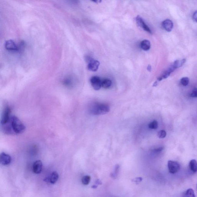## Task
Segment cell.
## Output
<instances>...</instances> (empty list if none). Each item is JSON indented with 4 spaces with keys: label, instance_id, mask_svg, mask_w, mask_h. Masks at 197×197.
Returning a JSON list of instances; mask_svg holds the SVG:
<instances>
[{
    "label": "cell",
    "instance_id": "cell-1",
    "mask_svg": "<svg viewBox=\"0 0 197 197\" xmlns=\"http://www.w3.org/2000/svg\"><path fill=\"white\" fill-rule=\"evenodd\" d=\"M90 111L94 115H103L109 112L110 107L108 104L96 103L91 106Z\"/></svg>",
    "mask_w": 197,
    "mask_h": 197
},
{
    "label": "cell",
    "instance_id": "cell-2",
    "mask_svg": "<svg viewBox=\"0 0 197 197\" xmlns=\"http://www.w3.org/2000/svg\"><path fill=\"white\" fill-rule=\"evenodd\" d=\"M11 124L14 134H21L25 130L24 124L16 116H12Z\"/></svg>",
    "mask_w": 197,
    "mask_h": 197
},
{
    "label": "cell",
    "instance_id": "cell-3",
    "mask_svg": "<svg viewBox=\"0 0 197 197\" xmlns=\"http://www.w3.org/2000/svg\"><path fill=\"white\" fill-rule=\"evenodd\" d=\"M11 110L9 106L7 105L4 108L3 111L1 119V126L8 124L11 121Z\"/></svg>",
    "mask_w": 197,
    "mask_h": 197
},
{
    "label": "cell",
    "instance_id": "cell-4",
    "mask_svg": "<svg viewBox=\"0 0 197 197\" xmlns=\"http://www.w3.org/2000/svg\"><path fill=\"white\" fill-rule=\"evenodd\" d=\"M168 166L169 172L172 174L177 173L180 169V165L179 163L173 161H169Z\"/></svg>",
    "mask_w": 197,
    "mask_h": 197
},
{
    "label": "cell",
    "instance_id": "cell-5",
    "mask_svg": "<svg viewBox=\"0 0 197 197\" xmlns=\"http://www.w3.org/2000/svg\"><path fill=\"white\" fill-rule=\"evenodd\" d=\"M90 82L92 87L95 90H98L102 87V81L99 77H92L90 79Z\"/></svg>",
    "mask_w": 197,
    "mask_h": 197
},
{
    "label": "cell",
    "instance_id": "cell-6",
    "mask_svg": "<svg viewBox=\"0 0 197 197\" xmlns=\"http://www.w3.org/2000/svg\"><path fill=\"white\" fill-rule=\"evenodd\" d=\"M136 21L139 26L141 27L142 28L147 32L150 33V34H152V31L150 27L148 26L145 23L143 18L140 16H138L136 17Z\"/></svg>",
    "mask_w": 197,
    "mask_h": 197
},
{
    "label": "cell",
    "instance_id": "cell-7",
    "mask_svg": "<svg viewBox=\"0 0 197 197\" xmlns=\"http://www.w3.org/2000/svg\"><path fill=\"white\" fill-rule=\"evenodd\" d=\"M12 158L11 156L5 153H1L0 156V162L4 166L9 165L11 163Z\"/></svg>",
    "mask_w": 197,
    "mask_h": 197
},
{
    "label": "cell",
    "instance_id": "cell-8",
    "mask_svg": "<svg viewBox=\"0 0 197 197\" xmlns=\"http://www.w3.org/2000/svg\"><path fill=\"white\" fill-rule=\"evenodd\" d=\"M100 63L98 60L91 59L88 66V70L92 72H95L98 71Z\"/></svg>",
    "mask_w": 197,
    "mask_h": 197
},
{
    "label": "cell",
    "instance_id": "cell-9",
    "mask_svg": "<svg viewBox=\"0 0 197 197\" xmlns=\"http://www.w3.org/2000/svg\"><path fill=\"white\" fill-rule=\"evenodd\" d=\"M176 69L175 67L172 64L168 69L165 71L158 78H157L158 81H161L163 79H166L170 76V74L173 72Z\"/></svg>",
    "mask_w": 197,
    "mask_h": 197
},
{
    "label": "cell",
    "instance_id": "cell-10",
    "mask_svg": "<svg viewBox=\"0 0 197 197\" xmlns=\"http://www.w3.org/2000/svg\"><path fill=\"white\" fill-rule=\"evenodd\" d=\"M5 49L10 51H17L18 47L13 40H9L5 42Z\"/></svg>",
    "mask_w": 197,
    "mask_h": 197
},
{
    "label": "cell",
    "instance_id": "cell-11",
    "mask_svg": "<svg viewBox=\"0 0 197 197\" xmlns=\"http://www.w3.org/2000/svg\"><path fill=\"white\" fill-rule=\"evenodd\" d=\"M42 168H43V163L41 161H36L33 165V172L36 174H39L41 173Z\"/></svg>",
    "mask_w": 197,
    "mask_h": 197
},
{
    "label": "cell",
    "instance_id": "cell-12",
    "mask_svg": "<svg viewBox=\"0 0 197 197\" xmlns=\"http://www.w3.org/2000/svg\"><path fill=\"white\" fill-rule=\"evenodd\" d=\"M162 25L165 30L168 32H170L173 28V23L171 20L167 19L163 22Z\"/></svg>",
    "mask_w": 197,
    "mask_h": 197
},
{
    "label": "cell",
    "instance_id": "cell-13",
    "mask_svg": "<svg viewBox=\"0 0 197 197\" xmlns=\"http://www.w3.org/2000/svg\"><path fill=\"white\" fill-rule=\"evenodd\" d=\"M140 47L143 50L147 51L150 50V43L149 40H144L140 43Z\"/></svg>",
    "mask_w": 197,
    "mask_h": 197
},
{
    "label": "cell",
    "instance_id": "cell-14",
    "mask_svg": "<svg viewBox=\"0 0 197 197\" xmlns=\"http://www.w3.org/2000/svg\"><path fill=\"white\" fill-rule=\"evenodd\" d=\"M59 177L58 174L57 172L54 171L52 172L50 177L49 178L50 183L52 184L56 183L59 179Z\"/></svg>",
    "mask_w": 197,
    "mask_h": 197
},
{
    "label": "cell",
    "instance_id": "cell-15",
    "mask_svg": "<svg viewBox=\"0 0 197 197\" xmlns=\"http://www.w3.org/2000/svg\"><path fill=\"white\" fill-rule=\"evenodd\" d=\"M189 168L190 169L194 172H197V161L195 159H192L189 162Z\"/></svg>",
    "mask_w": 197,
    "mask_h": 197
},
{
    "label": "cell",
    "instance_id": "cell-16",
    "mask_svg": "<svg viewBox=\"0 0 197 197\" xmlns=\"http://www.w3.org/2000/svg\"><path fill=\"white\" fill-rule=\"evenodd\" d=\"M112 85V81L108 79H104L102 81V87L104 89H108Z\"/></svg>",
    "mask_w": 197,
    "mask_h": 197
},
{
    "label": "cell",
    "instance_id": "cell-17",
    "mask_svg": "<svg viewBox=\"0 0 197 197\" xmlns=\"http://www.w3.org/2000/svg\"><path fill=\"white\" fill-rule=\"evenodd\" d=\"M182 197H195V195L193 189L190 188V189L187 190L186 192H184Z\"/></svg>",
    "mask_w": 197,
    "mask_h": 197
},
{
    "label": "cell",
    "instance_id": "cell-18",
    "mask_svg": "<svg viewBox=\"0 0 197 197\" xmlns=\"http://www.w3.org/2000/svg\"><path fill=\"white\" fill-rule=\"evenodd\" d=\"M119 165L118 164L116 165L113 172L111 174V176L112 178H114V179H116L117 178L119 172Z\"/></svg>",
    "mask_w": 197,
    "mask_h": 197
},
{
    "label": "cell",
    "instance_id": "cell-19",
    "mask_svg": "<svg viewBox=\"0 0 197 197\" xmlns=\"http://www.w3.org/2000/svg\"><path fill=\"white\" fill-rule=\"evenodd\" d=\"M91 179V177L89 176H85L82 178V183L85 185H89Z\"/></svg>",
    "mask_w": 197,
    "mask_h": 197
},
{
    "label": "cell",
    "instance_id": "cell-20",
    "mask_svg": "<svg viewBox=\"0 0 197 197\" xmlns=\"http://www.w3.org/2000/svg\"><path fill=\"white\" fill-rule=\"evenodd\" d=\"M148 127L150 129H153V130L157 129L158 127L157 121L156 120H154L152 121L151 123L149 124Z\"/></svg>",
    "mask_w": 197,
    "mask_h": 197
},
{
    "label": "cell",
    "instance_id": "cell-21",
    "mask_svg": "<svg viewBox=\"0 0 197 197\" xmlns=\"http://www.w3.org/2000/svg\"><path fill=\"white\" fill-rule=\"evenodd\" d=\"M189 78L187 77L182 78L181 79L180 82L182 85L183 86H186L189 84Z\"/></svg>",
    "mask_w": 197,
    "mask_h": 197
},
{
    "label": "cell",
    "instance_id": "cell-22",
    "mask_svg": "<svg viewBox=\"0 0 197 197\" xmlns=\"http://www.w3.org/2000/svg\"><path fill=\"white\" fill-rule=\"evenodd\" d=\"M157 136L159 138H164L166 137V132L165 130H161V131H159L158 133Z\"/></svg>",
    "mask_w": 197,
    "mask_h": 197
},
{
    "label": "cell",
    "instance_id": "cell-23",
    "mask_svg": "<svg viewBox=\"0 0 197 197\" xmlns=\"http://www.w3.org/2000/svg\"><path fill=\"white\" fill-rule=\"evenodd\" d=\"M102 182L100 180V179H97V180L95 181V185H93V186H92V188L95 189V188H96L98 187V185H102Z\"/></svg>",
    "mask_w": 197,
    "mask_h": 197
},
{
    "label": "cell",
    "instance_id": "cell-24",
    "mask_svg": "<svg viewBox=\"0 0 197 197\" xmlns=\"http://www.w3.org/2000/svg\"><path fill=\"white\" fill-rule=\"evenodd\" d=\"M191 96L192 98H197V88H194L192 90V93L191 94Z\"/></svg>",
    "mask_w": 197,
    "mask_h": 197
},
{
    "label": "cell",
    "instance_id": "cell-25",
    "mask_svg": "<svg viewBox=\"0 0 197 197\" xmlns=\"http://www.w3.org/2000/svg\"><path fill=\"white\" fill-rule=\"evenodd\" d=\"M142 180V178L141 177H138L135 178L134 179H133V181L135 182V183L137 185V184H138L139 183H140V182H141Z\"/></svg>",
    "mask_w": 197,
    "mask_h": 197
},
{
    "label": "cell",
    "instance_id": "cell-26",
    "mask_svg": "<svg viewBox=\"0 0 197 197\" xmlns=\"http://www.w3.org/2000/svg\"><path fill=\"white\" fill-rule=\"evenodd\" d=\"M164 147H159L157 148L154 149V150H153V151L154 152H156V153H158V152L162 151V150H164Z\"/></svg>",
    "mask_w": 197,
    "mask_h": 197
},
{
    "label": "cell",
    "instance_id": "cell-27",
    "mask_svg": "<svg viewBox=\"0 0 197 197\" xmlns=\"http://www.w3.org/2000/svg\"><path fill=\"white\" fill-rule=\"evenodd\" d=\"M192 17H193L194 21L197 23V11H195Z\"/></svg>",
    "mask_w": 197,
    "mask_h": 197
},
{
    "label": "cell",
    "instance_id": "cell-28",
    "mask_svg": "<svg viewBox=\"0 0 197 197\" xmlns=\"http://www.w3.org/2000/svg\"><path fill=\"white\" fill-rule=\"evenodd\" d=\"M157 85V82H155L153 86H156V85Z\"/></svg>",
    "mask_w": 197,
    "mask_h": 197
},
{
    "label": "cell",
    "instance_id": "cell-29",
    "mask_svg": "<svg viewBox=\"0 0 197 197\" xmlns=\"http://www.w3.org/2000/svg\"><path fill=\"white\" fill-rule=\"evenodd\" d=\"M196 188H197V186H196Z\"/></svg>",
    "mask_w": 197,
    "mask_h": 197
}]
</instances>
